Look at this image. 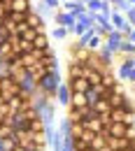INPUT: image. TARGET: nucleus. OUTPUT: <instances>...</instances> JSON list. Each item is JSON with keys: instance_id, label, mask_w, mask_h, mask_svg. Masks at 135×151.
Segmentation results:
<instances>
[{"instance_id": "9b49d317", "label": "nucleus", "mask_w": 135, "mask_h": 151, "mask_svg": "<svg viewBox=\"0 0 135 151\" xmlns=\"http://www.w3.org/2000/svg\"><path fill=\"white\" fill-rule=\"evenodd\" d=\"M26 23H28V28H33V30H38V33H47V23L42 17H38L35 12H28L26 14Z\"/></svg>"}, {"instance_id": "f704fd0d", "label": "nucleus", "mask_w": 135, "mask_h": 151, "mask_svg": "<svg viewBox=\"0 0 135 151\" xmlns=\"http://www.w3.org/2000/svg\"><path fill=\"white\" fill-rule=\"evenodd\" d=\"M131 86H135V70H133V77H131Z\"/></svg>"}, {"instance_id": "aec40b11", "label": "nucleus", "mask_w": 135, "mask_h": 151, "mask_svg": "<svg viewBox=\"0 0 135 151\" xmlns=\"http://www.w3.org/2000/svg\"><path fill=\"white\" fill-rule=\"evenodd\" d=\"M51 47V42H49V35L47 33H40L35 42H33V49H38V51H44V49H49Z\"/></svg>"}, {"instance_id": "39448f33", "label": "nucleus", "mask_w": 135, "mask_h": 151, "mask_svg": "<svg viewBox=\"0 0 135 151\" xmlns=\"http://www.w3.org/2000/svg\"><path fill=\"white\" fill-rule=\"evenodd\" d=\"M126 40V35L123 33H119V30H112L107 37H105V42H103V47L107 49V51H112V54H119V47H121V42Z\"/></svg>"}, {"instance_id": "1a4fd4ad", "label": "nucleus", "mask_w": 135, "mask_h": 151, "mask_svg": "<svg viewBox=\"0 0 135 151\" xmlns=\"http://www.w3.org/2000/svg\"><path fill=\"white\" fill-rule=\"evenodd\" d=\"M61 9H63V12H68V14H72L75 19L82 17V14H86V5H84L82 0H68V2H63V5H61Z\"/></svg>"}, {"instance_id": "a878e982", "label": "nucleus", "mask_w": 135, "mask_h": 151, "mask_svg": "<svg viewBox=\"0 0 135 151\" xmlns=\"http://www.w3.org/2000/svg\"><path fill=\"white\" fill-rule=\"evenodd\" d=\"M119 54H121L123 58L135 56V44H133V42H128V40H123V42H121V47H119Z\"/></svg>"}, {"instance_id": "f257e3e1", "label": "nucleus", "mask_w": 135, "mask_h": 151, "mask_svg": "<svg viewBox=\"0 0 135 151\" xmlns=\"http://www.w3.org/2000/svg\"><path fill=\"white\" fill-rule=\"evenodd\" d=\"M63 81H65V79L61 77V72H47L42 79H38V91H40V93H44L49 100H54L58 86H61Z\"/></svg>"}, {"instance_id": "ea45409f", "label": "nucleus", "mask_w": 135, "mask_h": 151, "mask_svg": "<svg viewBox=\"0 0 135 151\" xmlns=\"http://www.w3.org/2000/svg\"><path fill=\"white\" fill-rule=\"evenodd\" d=\"M82 2H84V5H86V2H89V0H82Z\"/></svg>"}, {"instance_id": "393cba45", "label": "nucleus", "mask_w": 135, "mask_h": 151, "mask_svg": "<svg viewBox=\"0 0 135 151\" xmlns=\"http://www.w3.org/2000/svg\"><path fill=\"white\" fill-rule=\"evenodd\" d=\"M93 109H96V114L98 116H105V114H110L112 112V107H110V102L105 100V98H100L96 105H93Z\"/></svg>"}, {"instance_id": "2eb2a0df", "label": "nucleus", "mask_w": 135, "mask_h": 151, "mask_svg": "<svg viewBox=\"0 0 135 151\" xmlns=\"http://www.w3.org/2000/svg\"><path fill=\"white\" fill-rule=\"evenodd\" d=\"M89 149H91V151H103V149H107V130H103L100 135H93V139H91Z\"/></svg>"}, {"instance_id": "c9c22d12", "label": "nucleus", "mask_w": 135, "mask_h": 151, "mask_svg": "<svg viewBox=\"0 0 135 151\" xmlns=\"http://www.w3.org/2000/svg\"><path fill=\"white\" fill-rule=\"evenodd\" d=\"M128 5H131V7H135V0H128Z\"/></svg>"}, {"instance_id": "7ed1b4c3", "label": "nucleus", "mask_w": 135, "mask_h": 151, "mask_svg": "<svg viewBox=\"0 0 135 151\" xmlns=\"http://www.w3.org/2000/svg\"><path fill=\"white\" fill-rule=\"evenodd\" d=\"M133 70H135L133 56H128V58H121V63H119V68H116V72H114L116 81H121V84H131Z\"/></svg>"}, {"instance_id": "bb28decb", "label": "nucleus", "mask_w": 135, "mask_h": 151, "mask_svg": "<svg viewBox=\"0 0 135 151\" xmlns=\"http://www.w3.org/2000/svg\"><path fill=\"white\" fill-rule=\"evenodd\" d=\"M110 5H112V9H116V12H123V14L131 9L128 0H110Z\"/></svg>"}, {"instance_id": "6ab92c4d", "label": "nucleus", "mask_w": 135, "mask_h": 151, "mask_svg": "<svg viewBox=\"0 0 135 151\" xmlns=\"http://www.w3.org/2000/svg\"><path fill=\"white\" fill-rule=\"evenodd\" d=\"M49 37H51V40H58V42H65V40L70 37V30H68V28H61V26H54V28H51V33H49Z\"/></svg>"}, {"instance_id": "423d86ee", "label": "nucleus", "mask_w": 135, "mask_h": 151, "mask_svg": "<svg viewBox=\"0 0 135 151\" xmlns=\"http://www.w3.org/2000/svg\"><path fill=\"white\" fill-rule=\"evenodd\" d=\"M0 91H2V95H5V102H7L9 98H14V95H21L19 84H17V79H14V77L2 79V81H0Z\"/></svg>"}, {"instance_id": "f03ea898", "label": "nucleus", "mask_w": 135, "mask_h": 151, "mask_svg": "<svg viewBox=\"0 0 135 151\" xmlns=\"http://www.w3.org/2000/svg\"><path fill=\"white\" fill-rule=\"evenodd\" d=\"M17 84H19V91L23 98H33V95L38 93V79L33 72H28V70H23L19 77H17Z\"/></svg>"}, {"instance_id": "4c0bfd02", "label": "nucleus", "mask_w": 135, "mask_h": 151, "mask_svg": "<svg viewBox=\"0 0 135 151\" xmlns=\"http://www.w3.org/2000/svg\"><path fill=\"white\" fill-rule=\"evenodd\" d=\"M121 151H133V149H121Z\"/></svg>"}, {"instance_id": "72a5a7b5", "label": "nucleus", "mask_w": 135, "mask_h": 151, "mask_svg": "<svg viewBox=\"0 0 135 151\" xmlns=\"http://www.w3.org/2000/svg\"><path fill=\"white\" fill-rule=\"evenodd\" d=\"M0 151H7V144H5V137H0Z\"/></svg>"}, {"instance_id": "c85d7f7f", "label": "nucleus", "mask_w": 135, "mask_h": 151, "mask_svg": "<svg viewBox=\"0 0 135 151\" xmlns=\"http://www.w3.org/2000/svg\"><path fill=\"white\" fill-rule=\"evenodd\" d=\"M42 2H44L51 12H58V9H61V0H42Z\"/></svg>"}, {"instance_id": "f3484780", "label": "nucleus", "mask_w": 135, "mask_h": 151, "mask_svg": "<svg viewBox=\"0 0 135 151\" xmlns=\"http://www.w3.org/2000/svg\"><path fill=\"white\" fill-rule=\"evenodd\" d=\"M30 7H33V2H30V0H12V9H9V12L28 14V12H30Z\"/></svg>"}, {"instance_id": "6e6552de", "label": "nucleus", "mask_w": 135, "mask_h": 151, "mask_svg": "<svg viewBox=\"0 0 135 151\" xmlns=\"http://www.w3.org/2000/svg\"><path fill=\"white\" fill-rule=\"evenodd\" d=\"M70 98H72V91H70L68 81H63V84L58 86V91H56V98H54V102H56L58 107H70Z\"/></svg>"}, {"instance_id": "a211bd4d", "label": "nucleus", "mask_w": 135, "mask_h": 151, "mask_svg": "<svg viewBox=\"0 0 135 151\" xmlns=\"http://www.w3.org/2000/svg\"><path fill=\"white\" fill-rule=\"evenodd\" d=\"M40 63H42V65L47 68V72H61V63H58L56 54H54V56H47V58H42Z\"/></svg>"}, {"instance_id": "a19ab883", "label": "nucleus", "mask_w": 135, "mask_h": 151, "mask_svg": "<svg viewBox=\"0 0 135 151\" xmlns=\"http://www.w3.org/2000/svg\"><path fill=\"white\" fill-rule=\"evenodd\" d=\"M84 151H91V149H84Z\"/></svg>"}, {"instance_id": "dca6fc26", "label": "nucleus", "mask_w": 135, "mask_h": 151, "mask_svg": "<svg viewBox=\"0 0 135 151\" xmlns=\"http://www.w3.org/2000/svg\"><path fill=\"white\" fill-rule=\"evenodd\" d=\"M107 149L110 151H121V149H131L126 137H107Z\"/></svg>"}, {"instance_id": "cd10ccee", "label": "nucleus", "mask_w": 135, "mask_h": 151, "mask_svg": "<svg viewBox=\"0 0 135 151\" xmlns=\"http://www.w3.org/2000/svg\"><path fill=\"white\" fill-rule=\"evenodd\" d=\"M7 77H9V63L5 58H0V81L7 79Z\"/></svg>"}, {"instance_id": "9d476101", "label": "nucleus", "mask_w": 135, "mask_h": 151, "mask_svg": "<svg viewBox=\"0 0 135 151\" xmlns=\"http://www.w3.org/2000/svg\"><path fill=\"white\" fill-rule=\"evenodd\" d=\"M70 58H72V63H82V65H86L89 58H91V51L84 49V47H77V44H70Z\"/></svg>"}, {"instance_id": "c756f323", "label": "nucleus", "mask_w": 135, "mask_h": 151, "mask_svg": "<svg viewBox=\"0 0 135 151\" xmlns=\"http://www.w3.org/2000/svg\"><path fill=\"white\" fill-rule=\"evenodd\" d=\"M110 93H116V95H126V88H123V84H121V81H116L114 86L110 88Z\"/></svg>"}, {"instance_id": "7c9ffc66", "label": "nucleus", "mask_w": 135, "mask_h": 151, "mask_svg": "<svg viewBox=\"0 0 135 151\" xmlns=\"http://www.w3.org/2000/svg\"><path fill=\"white\" fill-rule=\"evenodd\" d=\"M12 135H14V130H12L9 126H5V123L0 126V137H12Z\"/></svg>"}, {"instance_id": "4be33fe9", "label": "nucleus", "mask_w": 135, "mask_h": 151, "mask_svg": "<svg viewBox=\"0 0 135 151\" xmlns=\"http://www.w3.org/2000/svg\"><path fill=\"white\" fill-rule=\"evenodd\" d=\"M114 84H116L114 72H112V70H103V81H100V86H103L105 91H110V88H112Z\"/></svg>"}, {"instance_id": "473e14b6", "label": "nucleus", "mask_w": 135, "mask_h": 151, "mask_svg": "<svg viewBox=\"0 0 135 151\" xmlns=\"http://www.w3.org/2000/svg\"><path fill=\"white\" fill-rule=\"evenodd\" d=\"M7 14H9V12H7V9H5L2 5H0V23H2V21L7 19Z\"/></svg>"}, {"instance_id": "2f4dec72", "label": "nucleus", "mask_w": 135, "mask_h": 151, "mask_svg": "<svg viewBox=\"0 0 135 151\" xmlns=\"http://www.w3.org/2000/svg\"><path fill=\"white\" fill-rule=\"evenodd\" d=\"M126 40H128V42H133V44H135V28H131V30L126 33Z\"/></svg>"}, {"instance_id": "0eeeda50", "label": "nucleus", "mask_w": 135, "mask_h": 151, "mask_svg": "<svg viewBox=\"0 0 135 151\" xmlns=\"http://www.w3.org/2000/svg\"><path fill=\"white\" fill-rule=\"evenodd\" d=\"M75 21H77V19H75L72 14H68V12H63V9L54 12V26H61V28H68V30H70V35H72Z\"/></svg>"}, {"instance_id": "412c9836", "label": "nucleus", "mask_w": 135, "mask_h": 151, "mask_svg": "<svg viewBox=\"0 0 135 151\" xmlns=\"http://www.w3.org/2000/svg\"><path fill=\"white\" fill-rule=\"evenodd\" d=\"M79 77H84V65L70 60V65H68V79H79Z\"/></svg>"}, {"instance_id": "20e7f679", "label": "nucleus", "mask_w": 135, "mask_h": 151, "mask_svg": "<svg viewBox=\"0 0 135 151\" xmlns=\"http://www.w3.org/2000/svg\"><path fill=\"white\" fill-rule=\"evenodd\" d=\"M110 21H112V28L119 30V33H123V35L131 30V23H128V19H126V14H123V12L112 9V12H110Z\"/></svg>"}, {"instance_id": "ddd939ff", "label": "nucleus", "mask_w": 135, "mask_h": 151, "mask_svg": "<svg viewBox=\"0 0 135 151\" xmlns=\"http://www.w3.org/2000/svg\"><path fill=\"white\" fill-rule=\"evenodd\" d=\"M105 130H107V137H128V130H131V128H128L126 123H110Z\"/></svg>"}, {"instance_id": "58836bf2", "label": "nucleus", "mask_w": 135, "mask_h": 151, "mask_svg": "<svg viewBox=\"0 0 135 151\" xmlns=\"http://www.w3.org/2000/svg\"><path fill=\"white\" fill-rule=\"evenodd\" d=\"M63 2H68V0H61V5H63Z\"/></svg>"}, {"instance_id": "b1692460", "label": "nucleus", "mask_w": 135, "mask_h": 151, "mask_svg": "<svg viewBox=\"0 0 135 151\" xmlns=\"http://www.w3.org/2000/svg\"><path fill=\"white\" fill-rule=\"evenodd\" d=\"M30 12H35V14H38V17H42V19H47L49 14H54V12H51V9H49V7H47L42 0H38V2L30 7Z\"/></svg>"}, {"instance_id": "e433bc0d", "label": "nucleus", "mask_w": 135, "mask_h": 151, "mask_svg": "<svg viewBox=\"0 0 135 151\" xmlns=\"http://www.w3.org/2000/svg\"><path fill=\"white\" fill-rule=\"evenodd\" d=\"M128 23H131V28H135V19H133V21H128Z\"/></svg>"}, {"instance_id": "4468645a", "label": "nucleus", "mask_w": 135, "mask_h": 151, "mask_svg": "<svg viewBox=\"0 0 135 151\" xmlns=\"http://www.w3.org/2000/svg\"><path fill=\"white\" fill-rule=\"evenodd\" d=\"M82 126H84V130H89V132H93V135H100V132L105 130V126H103V121L100 119H84L82 121Z\"/></svg>"}, {"instance_id": "5701e85b", "label": "nucleus", "mask_w": 135, "mask_h": 151, "mask_svg": "<svg viewBox=\"0 0 135 151\" xmlns=\"http://www.w3.org/2000/svg\"><path fill=\"white\" fill-rule=\"evenodd\" d=\"M70 107H72V109H84V107H89V105H86V95L84 93H72Z\"/></svg>"}, {"instance_id": "f8f14e48", "label": "nucleus", "mask_w": 135, "mask_h": 151, "mask_svg": "<svg viewBox=\"0 0 135 151\" xmlns=\"http://www.w3.org/2000/svg\"><path fill=\"white\" fill-rule=\"evenodd\" d=\"M65 81H68V86H70L72 93H86V91L91 88V84H89L84 77H79V79H65Z\"/></svg>"}]
</instances>
